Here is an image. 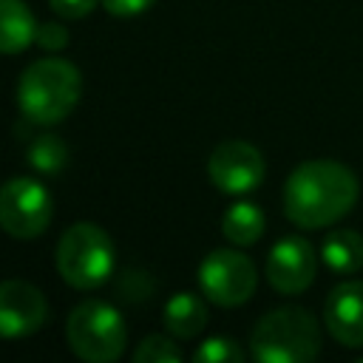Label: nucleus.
<instances>
[{"label":"nucleus","mask_w":363,"mask_h":363,"mask_svg":"<svg viewBox=\"0 0 363 363\" xmlns=\"http://www.w3.org/2000/svg\"><path fill=\"white\" fill-rule=\"evenodd\" d=\"M65 340L79 360L111 363L125 352L128 329L119 309L105 301H85L68 315Z\"/></svg>","instance_id":"5"},{"label":"nucleus","mask_w":363,"mask_h":363,"mask_svg":"<svg viewBox=\"0 0 363 363\" xmlns=\"http://www.w3.org/2000/svg\"><path fill=\"white\" fill-rule=\"evenodd\" d=\"M357 176L332 159H309L298 164L284 187V213L303 230L329 227L357 201Z\"/></svg>","instance_id":"1"},{"label":"nucleus","mask_w":363,"mask_h":363,"mask_svg":"<svg viewBox=\"0 0 363 363\" xmlns=\"http://www.w3.org/2000/svg\"><path fill=\"white\" fill-rule=\"evenodd\" d=\"M250 346L261 363H309L320 352V329L306 309L281 306L255 323Z\"/></svg>","instance_id":"3"},{"label":"nucleus","mask_w":363,"mask_h":363,"mask_svg":"<svg viewBox=\"0 0 363 363\" xmlns=\"http://www.w3.org/2000/svg\"><path fill=\"white\" fill-rule=\"evenodd\" d=\"M133 360L136 363H176V360H182V349L164 335H147L136 346Z\"/></svg>","instance_id":"17"},{"label":"nucleus","mask_w":363,"mask_h":363,"mask_svg":"<svg viewBox=\"0 0 363 363\" xmlns=\"http://www.w3.org/2000/svg\"><path fill=\"white\" fill-rule=\"evenodd\" d=\"M199 286L218 306H241L255 292V267L238 250H213L199 264Z\"/></svg>","instance_id":"6"},{"label":"nucleus","mask_w":363,"mask_h":363,"mask_svg":"<svg viewBox=\"0 0 363 363\" xmlns=\"http://www.w3.org/2000/svg\"><path fill=\"white\" fill-rule=\"evenodd\" d=\"M207 173H210V182L221 193L241 196V193L255 190L264 182L267 164L255 145L241 142V139H227L210 153Z\"/></svg>","instance_id":"8"},{"label":"nucleus","mask_w":363,"mask_h":363,"mask_svg":"<svg viewBox=\"0 0 363 363\" xmlns=\"http://www.w3.org/2000/svg\"><path fill=\"white\" fill-rule=\"evenodd\" d=\"M113 241L91 221L71 224L57 244V269L74 289H96L113 272Z\"/></svg>","instance_id":"4"},{"label":"nucleus","mask_w":363,"mask_h":363,"mask_svg":"<svg viewBox=\"0 0 363 363\" xmlns=\"http://www.w3.org/2000/svg\"><path fill=\"white\" fill-rule=\"evenodd\" d=\"M82 94V77L74 62L60 57H45L31 62L17 82L20 113L37 125L62 122Z\"/></svg>","instance_id":"2"},{"label":"nucleus","mask_w":363,"mask_h":363,"mask_svg":"<svg viewBox=\"0 0 363 363\" xmlns=\"http://www.w3.org/2000/svg\"><path fill=\"white\" fill-rule=\"evenodd\" d=\"M267 221L258 204L252 201H235L224 210L221 216V233L227 235V241H233L235 247H250L261 238Z\"/></svg>","instance_id":"15"},{"label":"nucleus","mask_w":363,"mask_h":363,"mask_svg":"<svg viewBox=\"0 0 363 363\" xmlns=\"http://www.w3.org/2000/svg\"><path fill=\"white\" fill-rule=\"evenodd\" d=\"M320 258L337 275L357 272L363 267V235L357 230H335V233H329L323 238Z\"/></svg>","instance_id":"14"},{"label":"nucleus","mask_w":363,"mask_h":363,"mask_svg":"<svg viewBox=\"0 0 363 363\" xmlns=\"http://www.w3.org/2000/svg\"><path fill=\"white\" fill-rule=\"evenodd\" d=\"M315 267L318 255L312 244L301 235H286L267 255V281L281 295H298L315 281Z\"/></svg>","instance_id":"9"},{"label":"nucleus","mask_w":363,"mask_h":363,"mask_svg":"<svg viewBox=\"0 0 363 363\" xmlns=\"http://www.w3.org/2000/svg\"><path fill=\"white\" fill-rule=\"evenodd\" d=\"M323 320L340 346H363V281L337 284L326 298Z\"/></svg>","instance_id":"11"},{"label":"nucleus","mask_w":363,"mask_h":363,"mask_svg":"<svg viewBox=\"0 0 363 363\" xmlns=\"http://www.w3.org/2000/svg\"><path fill=\"white\" fill-rule=\"evenodd\" d=\"M37 20L23 0H0V51L20 54L37 40Z\"/></svg>","instance_id":"12"},{"label":"nucleus","mask_w":363,"mask_h":363,"mask_svg":"<svg viewBox=\"0 0 363 363\" xmlns=\"http://www.w3.org/2000/svg\"><path fill=\"white\" fill-rule=\"evenodd\" d=\"M48 318V303L43 292L28 281H3L0 286V332L3 337H26L37 332Z\"/></svg>","instance_id":"10"},{"label":"nucleus","mask_w":363,"mask_h":363,"mask_svg":"<svg viewBox=\"0 0 363 363\" xmlns=\"http://www.w3.org/2000/svg\"><path fill=\"white\" fill-rule=\"evenodd\" d=\"M193 360H196V363H241V360H244V352H241V346H238L233 337L216 335V337H207V340L196 349Z\"/></svg>","instance_id":"18"},{"label":"nucleus","mask_w":363,"mask_h":363,"mask_svg":"<svg viewBox=\"0 0 363 363\" xmlns=\"http://www.w3.org/2000/svg\"><path fill=\"white\" fill-rule=\"evenodd\" d=\"M28 162H31L37 170H43V173H57V170H62L65 162H68V147H65V142H62L60 136H54V133L37 136V139L31 142V147H28Z\"/></svg>","instance_id":"16"},{"label":"nucleus","mask_w":363,"mask_h":363,"mask_svg":"<svg viewBox=\"0 0 363 363\" xmlns=\"http://www.w3.org/2000/svg\"><path fill=\"white\" fill-rule=\"evenodd\" d=\"M37 43L48 51H60L68 45V28L60 26V23H45L37 28Z\"/></svg>","instance_id":"19"},{"label":"nucleus","mask_w":363,"mask_h":363,"mask_svg":"<svg viewBox=\"0 0 363 363\" xmlns=\"http://www.w3.org/2000/svg\"><path fill=\"white\" fill-rule=\"evenodd\" d=\"M48 6L62 20H79L96 6V0H48Z\"/></svg>","instance_id":"20"},{"label":"nucleus","mask_w":363,"mask_h":363,"mask_svg":"<svg viewBox=\"0 0 363 363\" xmlns=\"http://www.w3.org/2000/svg\"><path fill=\"white\" fill-rule=\"evenodd\" d=\"M156 0H102L105 11L116 14V17H133V14H142L145 9H150Z\"/></svg>","instance_id":"21"},{"label":"nucleus","mask_w":363,"mask_h":363,"mask_svg":"<svg viewBox=\"0 0 363 363\" xmlns=\"http://www.w3.org/2000/svg\"><path fill=\"white\" fill-rule=\"evenodd\" d=\"M51 221V193L37 179H9L0 193V224L14 238H37Z\"/></svg>","instance_id":"7"},{"label":"nucleus","mask_w":363,"mask_h":363,"mask_svg":"<svg viewBox=\"0 0 363 363\" xmlns=\"http://www.w3.org/2000/svg\"><path fill=\"white\" fill-rule=\"evenodd\" d=\"M164 326L173 337H196L207 326V306L196 292H176L164 303Z\"/></svg>","instance_id":"13"}]
</instances>
